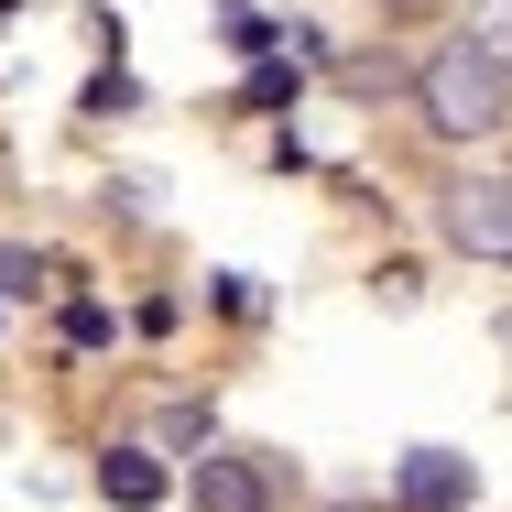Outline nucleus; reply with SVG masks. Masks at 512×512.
Listing matches in <instances>:
<instances>
[{"instance_id": "1", "label": "nucleus", "mask_w": 512, "mask_h": 512, "mask_svg": "<svg viewBox=\"0 0 512 512\" xmlns=\"http://www.w3.org/2000/svg\"><path fill=\"white\" fill-rule=\"evenodd\" d=\"M414 99H425V120H436V131L480 142V131H502V120H512V77L480 55V44H447V55H425Z\"/></svg>"}, {"instance_id": "2", "label": "nucleus", "mask_w": 512, "mask_h": 512, "mask_svg": "<svg viewBox=\"0 0 512 512\" xmlns=\"http://www.w3.org/2000/svg\"><path fill=\"white\" fill-rule=\"evenodd\" d=\"M436 229H447L469 262H512V175H458L447 207H436Z\"/></svg>"}, {"instance_id": "3", "label": "nucleus", "mask_w": 512, "mask_h": 512, "mask_svg": "<svg viewBox=\"0 0 512 512\" xmlns=\"http://www.w3.org/2000/svg\"><path fill=\"white\" fill-rule=\"evenodd\" d=\"M393 502L404 512H458L469 502V458H447V447H414L404 480H393Z\"/></svg>"}, {"instance_id": "4", "label": "nucleus", "mask_w": 512, "mask_h": 512, "mask_svg": "<svg viewBox=\"0 0 512 512\" xmlns=\"http://www.w3.org/2000/svg\"><path fill=\"white\" fill-rule=\"evenodd\" d=\"M197 512H273V480L251 458H197Z\"/></svg>"}, {"instance_id": "5", "label": "nucleus", "mask_w": 512, "mask_h": 512, "mask_svg": "<svg viewBox=\"0 0 512 512\" xmlns=\"http://www.w3.org/2000/svg\"><path fill=\"white\" fill-rule=\"evenodd\" d=\"M99 491L120 512H153V502H164V469H153L142 447H109V458H99Z\"/></svg>"}, {"instance_id": "6", "label": "nucleus", "mask_w": 512, "mask_h": 512, "mask_svg": "<svg viewBox=\"0 0 512 512\" xmlns=\"http://www.w3.org/2000/svg\"><path fill=\"white\" fill-rule=\"evenodd\" d=\"M469 44H480V55L512 77V0H480V11H469Z\"/></svg>"}, {"instance_id": "7", "label": "nucleus", "mask_w": 512, "mask_h": 512, "mask_svg": "<svg viewBox=\"0 0 512 512\" xmlns=\"http://www.w3.org/2000/svg\"><path fill=\"white\" fill-rule=\"evenodd\" d=\"M33 284H44V262H33V251H0V306H11V295H33Z\"/></svg>"}, {"instance_id": "8", "label": "nucleus", "mask_w": 512, "mask_h": 512, "mask_svg": "<svg viewBox=\"0 0 512 512\" xmlns=\"http://www.w3.org/2000/svg\"><path fill=\"white\" fill-rule=\"evenodd\" d=\"M0 22H11V0H0Z\"/></svg>"}]
</instances>
